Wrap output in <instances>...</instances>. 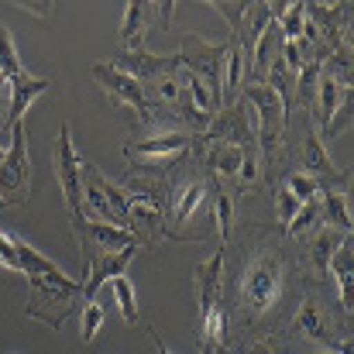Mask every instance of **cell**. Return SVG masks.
Segmentation results:
<instances>
[{
	"label": "cell",
	"mask_w": 354,
	"mask_h": 354,
	"mask_svg": "<svg viewBox=\"0 0 354 354\" xmlns=\"http://www.w3.org/2000/svg\"><path fill=\"white\" fill-rule=\"evenodd\" d=\"M14 248L28 279V317L52 330H62L66 317L83 303V282L69 279L52 258H45L28 241L14 237Z\"/></svg>",
	"instance_id": "6da1fadb"
},
{
	"label": "cell",
	"mask_w": 354,
	"mask_h": 354,
	"mask_svg": "<svg viewBox=\"0 0 354 354\" xmlns=\"http://www.w3.org/2000/svg\"><path fill=\"white\" fill-rule=\"evenodd\" d=\"M282 299V268L272 251H261L248 261L241 275V310L248 317H265Z\"/></svg>",
	"instance_id": "7a4b0ae2"
},
{
	"label": "cell",
	"mask_w": 354,
	"mask_h": 354,
	"mask_svg": "<svg viewBox=\"0 0 354 354\" xmlns=\"http://www.w3.org/2000/svg\"><path fill=\"white\" fill-rule=\"evenodd\" d=\"M179 62L183 73L196 76L217 100L224 97V62H227V45H210L200 35H183L179 38Z\"/></svg>",
	"instance_id": "3957f363"
},
{
	"label": "cell",
	"mask_w": 354,
	"mask_h": 354,
	"mask_svg": "<svg viewBox=\"0 0 354 354\" xmlns=\"http://www.w3.org/2000/svg\"><path fill=\"white\" fill-rule=\"evenodd\" d=\"M196 141V134H186V131H158V134H148L145 141H131L124 148V158L134 165V169H165L169 162H176L183 151H189Z\"/></svg>",
	"instance_id": "277c9868"
},
{
	"label": "cell",
	"mask_w": 354,
	"mask_h": 354,
	"mask_svg": "<svg viewBox=\"0 0 354 354\" xmlns=\"http://www.w3.org/2000/svg\"><path fill=\"white\" fill-rule=\"evenodd\" d=\"M90 73H93V80L104 86V93H107L118 107L134 111L141 124H155V118H169V111H158V107H151V104L145 100V90H141V83H138V80L124 76V73L114 69L111 62H97Z\"/></svg>",
	"instance_id": "5b68a950"
},
{
	"label": "cell",
	"mask_w": 354,
	"mask_h": 354,
	"mask_svg": "<svg viewBox=\"0 0 354 354\" xmlns=\"http://www.w3.org/2000/svg\"><path fill=\"white\" fill-rule=\"evenodd\" d=\"M31 193V162H28V141H24V124L10 127V145L0 162V200L3 207L24 203Z\"/></svg>",
	"instance_id": "8992f818"
},
{
	"label": "cell",
	"mask_w": 354,
	"mask_h": 354,
	"mask_svg": "<svg viewBox=\"0 0 354 354\" xmlns=\"http://www.w3.org/2000/svg\"><path fill=\"white\" fill-rule=\"evenodd\" d=\"M55 176H59V186H62V196H66V207H69V221H83V179H80V158L73 151V134H69V124L59 127V141H55Z\"/></svg>",
	"instance_id": "52a82bcc"
},
{
	"label": "cell",
	"mask_w": 354,
	"mask_h": 354,
	"mask_svg": "<svg viewBox=\"0 0 354 354\" xmlns=\"http://www.w3.org/2000/svg\"><path fill=\"white\" fill-rule=\"evenodd\" d=\"M210 141H227V145H237V148H258V124H254V114L248 111L244 100H234L227 104L221 114H214L210 120V131L203 134Z\"/></svg>",
	"instance_id": "ba28073f"
},
{
	"label": "cell",
	"mask_w": 354,
	"mask_h": 354,
	"mask_svg": "<svg viewBox=\"0 0 354 354\" xmlns=\"http://www.w3.org/2000/svg\"><path fill=\"white\" fill-rule=\"evenodd\" d=\"M73 234L80 241V254H83V265L97 254H107V251H124L131 244H138L131 231H120L111 224H100V221H76L73 224Z\"/></svg>",
	"instance_id": "9c48e42d"
},
{
	"label": "cell",
	"mask_w": 354,
	"mask_h": 354,
	"mask_svg": "<svg viewBox=\"0 0 354 354\" xmlns=\"http://www.w3.org/2000/svg\"><path fill=\"white\" fill-rule=\"evenodd\" d=\"M296 330L306 334L313 344L330 348V354H351V344H348V341H337V334H334V327H330V317H327V310L320 306L317 296H306V299L299 303Z\"/></svg>",
	"instance_id": "30bf717a"
},
{
	"label": "cell",
	"mask_w": 354,
	"mask_h": 354,
	"mask_svg": "<svg viewBox=\"0 0 354 354\" xmlns=\"http://www.w3.org/2000/svg\"><path fill=\"white\" fill-rule=\"evenodd\" d=\"M111 66L120 69L124 76L138 80V83H148V80H155V76H176V73H183L179 55H155V52H145V48H138V52H120Z\"/></svg>",
	"instance_id": "8fae6325"
},
{
	"label": "cell",
	"mask_w": 354,
	"mask_h": 354,
	"mask_svg": "<svg viewBox=\"0 0 354 354\" xmlns=\"http://www.w3.org/2000/svg\"><path fill=\"white\" fill-rule=\"evenodd\" d=\"M134 251H138V244H131V248H124V251H107V254H97V258H90V261H86L83 303L97 299V292L104 289V282H111V279H118V275H124V272H127V265H131Z\"/></svg>",
	"instance_id": "7c38bea8"
},
{
	"label": "cell",
	"mask_w": 354,
	"mask_h": 354,
	"mask_svg": "<svg viewBox=\"0 0 354 354\" xmlns=\"http://www.w3.org/2000/svg\"><path fill=\"white\" fill-rule=\"evenodd\" d=\"M193 286H196L200 317H210V313L221 306V286H224V251H214L203 265H196V272H193Z\"/></svg>",
	"instance_id": "4fadbf2b"
},
{
	"label": "cell",
	"mask_w": 354,
	"mask_h": 354,
	"mask_svg": "<svg viewBox=\"0 0 354 354\" xmlns=\"http://www.w3.org/2000/svg\"><path fill=\"white\" fill-rule=\"evenodd\" d=\"M158 21V10L155 3H145V0H127L124 3V21H120V52H138L145 35L151 31V24Z\"/></svg>",
	"instance_id": "5bb4252c"
},
{
	"label": "cell",
	"mask_w": 354,
	"mask_h": 354,
	"mask_svg": "<svg viewBox=\"0 0 354 354\" xmlns=\"http://www.w3.org/2000/svg\"><path fill=\"white\" fill-rule=\"evenodd\" d=\"M48 80H41V76H28V73H21L17 80H10V93H7V124H3V131H10V127H17L24 114H28V107L41 97V93H48Z\"/></svg>",
	"instance_id": "9a60e30c"
},
{
	"label": "cell",
	"mask_w": 354,
	"mask_h": 354,
	"mask_svg": "<svg viewBox=\"0 0 354 354\" xmlns=\"http://www.w3.org/2000/svg\"><path fill=\"white\" fill-rule=\"evenodd\" d=\"M351 244L354 237L348 234L341 241V248L330 254V261H327V272L334 275V282H337V289H341V299H344V310L351 313L354 306V258H351Z\"/></svg>",
	"instance_id": "2e32d148"
},
{
	"label": "cell",
	"mask_w": 354,
	"mask_h": 354,
	"mask_svg": "<svg viewBox=\"0 0 354 354\" xmlns=\"http://www.w3.org/2000/svg\"><path fill=\"white\" fill-rule=\"evenodd\" d=\"M207 196H210V189H207V183L203 179H189L183 189H179V196H176V203H172V227H183V224H189L203 207H207Z\"/></svg>",
	"instance_id": "e0dca14e"
},
{
	"label": "cell",
	"mask_w": 354,
	"mask_h": 354,
	"mask_svg": "<svg viewBox=\"0 0 354 354\" xmlns=\"http://www.w3.org/2000/svg\"><path fill=\"white\" fill-rule=\"evenodd\" d=\"M303 165H306V172L313 176V179H337L341 183V169L327 158V148H324V141L317 138V131L310 127L306 131V141H303Z\"/></svg>",
	"instance_id": "ac0fdd59"
},
{
	"label": "cell",
	"mask_w": 354,
	"mask_h": 354,
	"mask_svg": "<svg viewBox=\"0 0 354 354\" xmlns=\"http://www.w3.org/2000/svg\"><path fill=\"white\" fill-rule=\"evenodd\" d=\"M320 224H327L330 231L351 234L348 193H341V189H320Z\"/></svg>",
	"instance_id": "d6986e66"
},
{
	"label": "cell",
	"mask_w": 354,
	"mask_h": 354,
	"mask_svg": "<svg viewBox=\"0 0 354 354\" xmlns=\"http://www.w3.org/2000/svg\"><path fill=\"white\" fill-rule=\"evenodd\" d=\"M241 162H244V148L227 145V141H210L207 169H210L217 179H231V183H234L237 172H241Z\"/></svg>",
	"instance_id": "ffe728a7"
},
{
	"label": "cell",
	"mask_w": 354,
	"mask_h": 354,
	"mask_svg": "<svg viewBox=\"0 0 354 354\" xmlns=\"http://www.w3.org/2000/svg\"><path fill=\"white\" fill-rule=\"evenodd\" d=\"M320 69H324V62H306V66L296 73V83H292V107L313 111V97H317Z\"/></svg>",
	"instance_id": "44dd1931"
},
{
	"label": "cell",
	"mask_w": 354,
	"mask_h": 354,
	"mask_svg": "<svg viewBox=\"0 0 354 354\" xmlns=\"http://www.w3.org/2000/svg\"><path fill=\"white\" fill-rule=\"evenodd\" d=\"M207 189H210V196H214L217 231H221L224 241H231V231H234V200H231V193L221 186V179H210V183H207Z\"/></svg>",
	"instance_id": "7402d4cb"
},
{
	"label": "cell",
	"mask_w": 354,
	"mask_h": 354,
	"mask_svg": "<svg viewBox=\"0 0 354 354\" xmlns=\"http://www.w3.org/2000/svg\"><path fill=\"white\" fill-rule=\"evenodd\" d=\"M348 234H341V231H317V237L310 241V258H313V265H317V275H327V261H330V254L341 248V241Z\"/></svg>",
	"instance_id": "603a6c76"
},
{
	"label": "cell",
	"mask_w": 354,
	"mask_h": 354,
	"mask_svg": "<svg viewBox=\"0 0 354 354\" xmlns=\"http://www.w3.org/2000/svg\"><path fill=\"white\" fill-rule=\"evenodd\" d=\"M227 330H231V320H227V313L217 306L210 317H203V330H200L203 348H224V351H227Z\"/></svg>",
	"instance_id": "cb8c5ba5"
},
{
	"label": "cell",
	"mask_w": 354,
	"mask_h": 354,
	"mask_svg": "<svg viewBox=\"0 0 354 354\" xmlns=\"http://www.w3.org/2000/svg\"><path fill=\"white\" fill-rule=\"evenodd\" d=\"M111 289H114V299H118L124 324L134 327V324H138V296H134V286L127 282V275H118V279H111Z\"/></svg>",
	"instance_id": "d4e9b609"
},
{
	"label": "cell",
	"mask_w": 354,
	"mask_h": 354,
	"mask_svg": "<svg viewBox=\"0 0 354 354\" xmlns=\"http://www.w3.org/2000/svg\"><path fill=\"white\" fill-rule=\"evenodd\" d=\"M286 41H299L303 38V24H306V3H286V14L275 21Z\"/></svg>",
	"instance_id": "484cf974"
},
{
	"label": "cell",
	"mask_w": 354,
	"mask_h": 354,
	"mask_svg": "<svg viewBox=\"0 0 354 354\" xmlns=\"http://www.w3.org/2000/svg\"><path fill=\"white\" fill-rule=\"evenodd\" d=\"M0 73L7 76V83L24 73L21 69V59H17V48H14V38H10V31L3 24H0Z\"/></svg>",
	"instance_id": "4316f807"
},
{
	"label": "cell",
	"mask_w": 354,
	"mask_h": 354,
	"mask_svg": "<svg viewBox=\"0 0 354 354\" xmlns=\"http://www.w3.org/2000/svg\"><path fill=\"white\" fill-rule=\"evenodd\" d=\"M317 227H320V196L299 207V214L289 221V234L303 237V234H310V231H317Z\"/></svg>",
	"instance_id": "83f0119b"
},
{
	"label": "cell",
	"mask_w": 354,
	"mask_h": 354,
	"mask_svg": "<svg viewBox=\"0 0 354 354\" xmlns=\"http://www.w3.org/2000/svg\"><path fill=\"white\" fill-rule=\"evenodd\" d=\"M286 189H289L299 203H310V200H317V196H320L324 183H320V179H313V176H289V179H286Z\"/></svg>",
	"instance_id": "f1b7e54d"
},
{
	"label": "cell",
	"mask_w": 354,
	"mask_h": 354,
	"mask_svg": "<svg viewBox=\"0 0 354 354\" xmlns=\"http://www.w3.org/2000/svg\"><path fill=\"white\" fill-rule=\"evenodd\" d=\"M83 341H93L97 337V330L104 327V306L97 303V299H90V303H83Z\"/></svg>",
	"instance_id": "f546056e"
},
{
	"label": "cell",
	"mask_w": 354,
	"mask_h": 354,
	"mask_svg": "<svg viewBox=\"0 0 354 354\" xmlns=\"http://www.w3.org/2000/svg\"><path fill=\"white\" fill-rule=\"evenodd\" d=\"M299 207H303V203H299L286 186H279V189H275V210H279V224H282V227H289V221L299 214Z\"/></svg>",
	"instance_id": "4dcf8cb0"
},
{
	"label": "cell",
	"mask_w": 354,
	"mask_h": 354,
	"mask_svg": "<svg viewBox=\"0 0 354 354\" xmlns=\"http://www.w3.org/2000/svg\"><path fill=\"white\" fill-rule=\"evenodd\" d=\"M258 148H244V162H241V172H237V186L241 189H251L254 183H258Z\"/></svg>",
	"instance_id": "1f68e13d"
},
{
	"label": "cell",
	"mask_w": 354,
	"mask_h": 354,
	"mask_svg": "<svg viewBox=\"0 0 354 354\" xmlns=\"http://www.w3.org/2000/svg\"><path fill=\"white\" fill-rule=\"evenodd\" d=\"M0 265H3L7 272H17V275H24V268H21V258H17V248H14V237H3V234H0Z\"/></svg>",
	"instance_id": "d6a6232c"
},
{
	"label": "cell",
	"mask_w": 354,
	"mask_h": 354,
	"mask_svg": "<svg viewBox=\"0 0 354 354\" xmlns=\"http://www.w3.org/2000/svg\"><path fill=\"white\" fill-rule=\"evenodd\" d=\"M155 10H158V28H172V10H176V3L172 0H165V3H155Z\"/></svg>",
	"instance_id": "836d02e7"
},
{
	"label": "cell",
	"mask_w": 354,
	"mask_h": 354,
	"mask_svg": "<svg viewBox=\"0 0 354 354\" xmlns=\"http://www.w3.org/2000/svg\"><path fill=\"white\" fill-rule=\"evenodd\" d=\"M24 7H28L31 14H41V17H45V14L52 10V3H24Z\"/></svg>",
	"instance_id": "e575fe53"
},
{
	"label": "cell",
	"mask_w": 354,
	"mask_h": 354,
	"mask_svg": "<svg viewBox=\"0 0 354 354\" xmlns=\"http://www.w3.org/2000/svg\"><path fill=\"white\" fill-rule=\"evenodd\" d=\"M241 354H275L272 348H265V344H251V348H244Z\"/></svg>",
	"instance_id": "d590c367"
},
{
	"label": "cell",
	"mask_w": 354,
	"mask_h": 354,
	"mask_svg": "<svg viewBox=\"0 0 354 354\" xmlns=\"http://www.w3.org/2000/svg\"><path fill=\"white\" fill-rule=\"evenodd\" d=\"M151 341H155V351H158V354H169V348H165V341H162V337H158L155 330H151Z\"/></svg>",
	"instance_id": "8d00e7d4"
},
{
	"label": "cell",
	"mask_w": 354,
	"mask_h": 354,
	"mask_svg": "<svg viewBox=\"0 0 354 354\" xmlns=\"http://www.w3.org/2000/svg\"><path fill=\"white\" fill-rule=\"evenodd\" d=\"M3 155H7V148H0V162H3Z\"/></svg>",
	"instance_id": "74e56055"
},
{
	"label": "cell",
	"mask_w": 354,
	"mask_h": 354,
	"mask_svg": "<svg viewBox=\"0 0 354 354\" xmlns=\"http://www.w3.org/2000/svg\"><path fill=\"white\" fill-rule=\"evenodd\" d=\"M313 354H330V351H313Z\"/></svg>",
	"instance_id": "f35d334b"
},
{
	"label": "cell",
	"mask_w": 354,
	"mask_h": 354,
	"mask_svg": "<svg viewBox=\"0 0 354 354\" xmlns=\"http://www.w3.org/2000/svg\"><path fill=\"white\" fill-rule=\"evenodd\" d=\"M0 207H3V200H0Z\"/></svg>",
	"instance_id": "ab89813d"
}]
</instances>
